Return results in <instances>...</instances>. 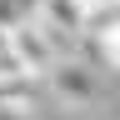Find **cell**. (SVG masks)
Returning a JSON list of instances; mask_svg holds the SVG:
<instances>
[{
  "instance_id": "3",
  "label": "cell",
  "mask_w": 120,
  "mask_h": 120,
  "mask_svg": "<svg viewBox=\"0 0 120 120\" xmlns=\"http://www.w3.org/2000/svg\"><path fill=\"white\" fill-rule=\"evenodd\" d=\"M95 50H100V60L110 70H120V30H110V35H95Z\"/></svg>"
},
{
  "instance_id": "4",
  "label": "cell",
  "mask_w": 120,
  "mask_h": 120,
  "mask_svg": "<svg viewBox=\"0 0 120 120\" xmlns=\"http://www.w3.org/2000/svg\"><path fill=\"white\" fill-rule=\"evenodd\" d=\"M0 120H30L25 110H10V105H0Z\"/></svg>"
},
{
  "instance_id": "5",
  "label": "cell",
  "mask_w": 120,
  "mask_h": 120,
  "mask_svg": "<svg viewBox=\"0 0 120 120\" xmlns=\"http://www.w3.org/2000/svg\"><path fill=\"white\" fill-rule=\"evenodd\" d=\"M80 5H100V0H80Z\"/></svg>"
},
{
  "instance_id": "1",
  "label": "cell",
  "mask_w": 120,
  "mask_h": 120,
  "mask_svg": "<svg viewBox=\"0 0 120 120\" xmlns=\"http://www.w3.org/2000/svg\"><path fill=\"white\" fill-rule=\"evenodd\" d=\"M45 85H50L70 110H85V105L100 100V70L90 65V60H80V55H65L50 75H45Z\"/></svg>"
},
{
  "instance_id": "2",
  "label": "cell",
  "mask_w": 120,
  "mask_h": 120,
  "mask_svg": "<svg viewBox=\"0 0 120 120\" xmlns=\"http://www.w3.org/2000/svg\"><path fill=\"white\" fill-rule=\"evenodd\" d=\"M10 40H15V55H20L25 75H35V80H45V75H50L60 60H65V55L55 50V40L40 30V20H25L20 30H10Z\"/></svg>"
}]
</instances>
